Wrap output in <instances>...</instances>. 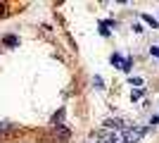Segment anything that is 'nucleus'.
Returning <instances> with one entry per match:
<instances>
[{
  "instance_id": "obj_1",
  "label": "nucleus",
  "mask_w": 159,
  "mask_h": 143,
  "mask_svg": "<svg viewBox=\"0 0 159 143\" xmlns=\"http://www.w3.org/2000/svg\"><path fill=\"white\" fill-rule=\"evenodd\" d=\"M145 134H147L145 126H128V129L124 131V141L126 143H135L140 136H145Z\"/></svg>"
},
{
  "instance_id": "obj_2",
  "label": "nucleus",
  "mask_w": 159,
  "mask_h": 143,
  "mask_svg": "<svg viewBox=\"0 0 159 143\" xmlns=\"http://www.w3.org/2000/svg\"><path fill=\"white\" fill-rule=\"evenodd\" d=\"M52 136L57 138V141H66V138L71 136V131L66 129L64 124H55V126H52Z\"/></svg>"
},
{
  "instance_id": "obj_3",
  "label": "nucleus",
  "mask_w": 159,
  "mask_h": 143,
  "mask_svg": "<svg viewBox=\"0 0 159 143\" xmlns=\"http://www.w3.org/2000/svg\"><path fill=\"white\" fill-rule=\"evenodd\" d=\"M10 134H17V126H12V124H0V138L10 136Z\"/></svg>"
},
{
  "instance_id": "obj_4",
  "label": "nucleus",
  "mask_w": 159,
  "mask_h": 143,
  "mask_svg": "<svg viewBox=\"0 0 159 143\" xmlns=\"http://www.w3.org/2000/svg\"><path fill=\"white\" fill-rule=\"evenodd\" d=\"M2 45L14 48V45H19V38H17V36H5V38H2Z\"/></svg>"
},
{
  "instance_id": "obj_5",
  "label": "nucleus",
  "mask_w": 159,
  "mask_h": 143,
  "mask_svg": "<svg viewBox=\"0 0 159 143\" xmlns=\"http://www.w3.org/2000/svg\"><path fill=\"white\" fill-rule=\"evenodd\" d=\"M109 62H112V64H114V67H119V69H124V62H126V60H121V57H119V55H116V53H114V55H112V57H109Z\"/></svg>"
},
{
  "instance_id": "obj_6",
  "label": "nucleus",
  "mask_w": 159,
  "mask_h": 143,
  "mask_svg": "<svg viewBox=\"0 0 159 143\" xmlns=\"http://www.w3.org/2000/svg\"><path fill=\"white\" fill-rule=\"evenodd\" d=\"M100 34H102V36H112V34H109V26H107L105 21H100Z\"/></svg>"
},
{
  "instance_id": "obj_7",
  "label": "nucleus",
  "mask_w": 159,
  "mask_h": 143,
  "mask_svg": "<svg viewBox=\"0 0 159 143\" xmlns=\"http://www.w3.org/2000/svg\"><path fill=\"white\" fill-rule=\"evenodd\" d=\"M143 93H145V88H138L131 93V100H138V98H143Z\"/></svg>"
},
{
  "instance_id": "obj_8",
  "label": "nucleus",
  "mask_w": 159,
  "mask_h": 143,
  "mask_svg": "<svg viewBox=\"0 0 159 143\" xmlns=\"http://www.w3.org/2000/svg\"><path fill=\"white\" fill-rule=\"evenodd\" d=\"M131 67H133V57H126V62H124V69H121V72H131Z\"/></svg>"
},
{
  "instance_id": "obj_9",
  "label": "nucleus",
  "mask_w": 159,
  "mask_h": 143,
  "mask_svg": "<svg viewBox=\"0 0 159 143\" xmlns=\"http://www.w3.org/2000/svg\"><path fill=\"white\" fill-rule=\"evenodd\" d=\"M143 19H145L150 26H157V19H152V14H143Z\"/></svg>"
},
{
  "instance_id": "obj_10",
  "label": "nucleus",
  "mask_w": 159,
  "mask_h": 143,
  "mask_svg": "<svg viewBox=\"0 0 159 143\" xmlns=\"http://www.w3.org/2000/svg\"><path fill=\"white\" fill-rule=\"evenodd\" d=\"M7 12H10V5L0 2V17H7Z\"/></svg>"
},
{
  "instance_id": "obj_11",
  "label": "nucleus",
  "mask_w": 159,
  "mask_h": 143,
  "mask_svg": "<svg viewBox=\"0 0 159 143\" xmlns=\"http://www.w3.org/2000/svg\"><path fill=\"white\" fill-rule=\"evenodd\" d=\"M128 81H131V83H135V86H140V83H143V81L138 79V76H128Z\"/></svg>"
},
{
  "instance_id": "obj_12",
  "label": "nucleus",
  "mask_w": 159,
  "mask_h": 143,
  "mask_svg": "<svg viewBox=\"0 0 159 143\" xmlns=\"http://www.w3.org/2000/svg\"><path fill=\"white\" fill-rule=\"evenodd\" d=\"M150 53H152L154 57H159V45H152V48H150Z\"/></svg>"
}]
</instances>
